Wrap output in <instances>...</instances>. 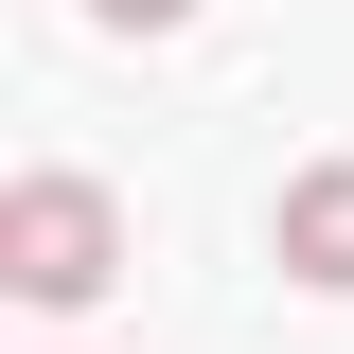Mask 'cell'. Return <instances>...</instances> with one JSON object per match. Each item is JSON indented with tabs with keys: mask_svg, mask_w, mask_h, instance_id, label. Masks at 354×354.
Wrapping results in <instances>:
<instances>
[{
	"mask_svg": "<svg viewBox=\"0 0 354 354\" xmlns=\"http://www.w3.org/2000/svg\"><path fill=\"white\" fill-rule=\"evenodd\" d=\"M283 283H319V301H354V160L283 177Z\"/></svg>",
	"mask_w": 354,
	"mask_h": 354,
	"instance_id": "2",
	"label": "cell"
},
{
	"mask_svg": "<svg viewBox=\"0 0 354 354\" xmlns=\"http://www.w3.org/2000/svg\"><path fill=\"white\" fill-rule=\"evenodd\" d=\"M0 283L36 319H88L124 283V195H106V177H18V195H0Z\"/></svg>",
	"mask_w": 354,
	"mask_h": 354,
	"instance_id": "1",
	"label": "cell"
},
{
	"mask_svg": "<svg viewBox=\"0 0 354 354\" xmlns=\"http://www.w3.org/2000/svg\"><path fill=\"white\" fill-rule=\"evenodd\" d=\"M88 18H124V36H177V18H195V0H88Z\"/></svg>",
	"mask_w": 354,
	"mask_h": 354,
	"instance_id": "3",
	"label": "cell"
}]
</instances>
